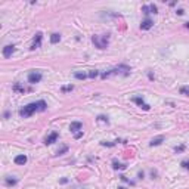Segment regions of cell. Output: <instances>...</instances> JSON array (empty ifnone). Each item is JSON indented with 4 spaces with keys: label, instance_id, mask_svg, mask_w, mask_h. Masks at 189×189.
Returning a JSON list of instances; mask_svg holds the SVG:
<instances>
[{
    "label": "cell",
    "instance_id": "30bf717a",
    "mask_svg": "<svg viewBox=\"0 0 189 189\" xmlns=\"http://www.w3.org/2000/svg\"><path fill=\"white\" fill-rule=\"evenodd\" d=\"M81 127H83V124L80 121H72L71 126H70V130L71 132H77V130H81Z\"/></svg>",
    "mask_w": 189,
    "mask_h": 189
},
{
    "label": "cell",
    "instance_id": "cb8c5ba5",
    "mask_svg": "<svg viewBox=\"0 0 189 189\" xmlns=\"http://www.w3.org/2000/svg\"><path fill=\"white\" fill-rule=\"evenodd\" d=\"M97 120H99V121H107V123H108V118L105 117V115H99V117H97Z\"/></svg>",
    "mask_w": 189,
    "mask_h": 189
},
{
    "label": "cell",
    "instance_id": "6da1fadb",
    "mask_svg": "<svg viewBox=\"0 0 189 189\" xmlns=\"http://www.w3.org/2000/svg\"><path fill=\"white\" fill-rule=\"evenodd\" d=\"M47 108L46 102L44 101H39V102H33V103H28V105H25V107L22 108L19 111V115L22 118H28L31 117L33 114L36 112V111H44Z\"/></svg>",
    "mask_w": 189,
    "mask_h": 189
},
{
    "label": "cell",
    "instance_id": "7402d4cb",
    "mask_svg": "<svg viewBox=\"0 0 189 189\" xmlns=\"http://www.w3.org/2000/svg\"><path fill=\"white\" fill-rule=\"evenodd\" d=\"M185 151V145H180V146H176V152H183Z\"/></svg>",
    "mask_w": 189,
    "mask_h": 189
},
{
    "label": "cell",
    "instance_id": "ba28073f",
    "mask_svg": "<svg viewBox=\"0 0 189 189\" xmlns=\"http://www.w3.org/2000/svg\"><path fill=\"white\" fill-rule=\"evenodd\" d=\"M133 101H134V102L138 103V105H139L140 108H143L145 111H149V109H151V107H149L148 103H145V102H143V99H142V97H134Z\"/></svg>",
    "mask_w": 189,
    "mask_h": 189
},
{
    "label": "cell",
    "instance_id": "d6986e66",
    "mask_svg": "<svg viewBox=\"0 0 189 189\" xmlns=\"http://www.w3.org/2000/svg\"><path fill=\"white\" fill-rule=\"evenodd\" d=\"M66 151H68V146H62V148L56 152V155H62V154H65Z\"/></svg>",
    "mask_w": 189,
    "mask_h": 189
},
{
    "label": "cell",
    "instance_id": "8fae6325",
    "mask_svg": "<svg viewBox=\"0 0 189 189\" xmlns=\"http://www.w3.org/2000/svg\"><path fill=\"white\" fill-rule=\"evenodd\" d=\"M163 140H164L163 136H158V138H154L152 140H151V143H149V145H151V146H158V145H161V143H163Z\"/></svg>",
    "mask_w": 189,
    "mask_h": 189
},
{
    "label": "cell",
    "instance_id": "e0dca14e",
    "mask_svg": "<svg viewBox=\"0 0 189 189\" xmlns=\"http://www.w3.org/2000/svg\"><path fill=\"white\" fill-rule=\"evenodd\" d=\"M97 74H99V72H97L96 70H92V71H89L87 77H90V78H95V77H97Z\"/></svg>",
    "mask_w": 189,
    "mask_h": 189
},
{
    "label": "cell",
    "instance_id": "7c38bea8",
    "mask_svg": "<svg viewBox=\"0 0 189 189\" xmlns=\"http://www.w3.org/2000/svg\"><path fill=\"white\" fill-rule=\"evenodd\" d=\"M61 41V34H58V33H53L50 36V43L52 44H56V43H59Z\"/></svg>",
    "mask_w": 189,
    "mask_h": 189
},
{
    "label": "cell",
    "instance_id": "ac0fdd59",
    "mask_svg": "<svg viewBox=\"0 0 189 189\" xmlns=\"http://www.w3.org/2000/svg\"><path fill=\"white\" fill-rule=\"evenodd\" d=\"M72 89H74V86H72V84H70V86H64L61 90H62V92H71Z\"/></svg>",
    "mask_w": 189,
    "mask_h": 189
},
{
    "label": "cell",
    "instance_id": "f1b7e54d",
    "mask_svg": "<svg viewBox=\"0 0 189 189\" xmlns=\"http://www.w3.org/2000/svg\"><path fill=\"white\" fill-rule=\"evenodd\" d=\"M118 189H126V188H118Z\"/></svg>",
    "mask_w": 189,
    "mask_h": 189
},
{
    "label": "cell",
    "instance_id": "3957f363",
    "mask_svg": "<svg viewBox=\"0 0 189 189\" xmlns=\"http://www.w3.org/2000/svg\"><path fill=\"white\" fill-rule=\"evenodd\" d=\"M41 80V72L39 71H33L28 74V83H31V84H36V83H40Z\"/></svg>",
    "mask_w": 189,
    "mask_h": 189
},
{
    "label": "cell",
    "instance_id": "4fadbf2b",
    "mask_svg": "<svg viewBox=\"0 0 189 189\" xmlns=\"http://www.w3.org/2000/svg\"><path fill=\"white\" fill-rule=\"evenodd\" d=\"M12 90H13V92L24 93V92H25V87H22V86L19 84V83H15V84H13V87H12Z\"/></svg>",
    "mask_w": 189,
    "mask_h": 189
},
{
    "label": "cell",
    "instance_id": "83f0119b",
    "mask_svg": "<svg viewBox=\"0 0 189 189\" xmlns=\"http://www.w3.org/2000/svg\"><path fill=\"white\" fill-rule=\"evenodd\" d=\"M186 28H188V30H189V22H186Z\"/></svg>",
    "mask_w": 189,
    "mask_h": 189
},
{
    "label": "cell",
    "instance_id": "d4e9b609",
    "mask_svg": "<svg viewBox=\"0 0 189 189\" xmlns=\"http://www.w3.org/2000/svg\"><path fill=\"white\" fill-rule=\"evenodd\" d=\"M81 136H83V132H77L74 138H75V139H80V138H81Z\"/></svg>",
    "mask_w": 189,
    "mask_h": 189
},
{
    "label": "cell",
    "instance_id": "44dd1931",
    "mask_svg": "<svg viewBox=\"0 0 189 189\" xmlns=\"http://www.w3.org/2000/svg\"><path fill=\"white\" fill-rule=\"evenodd\" d=\"M149 9H151L152 13H157V12H158V9H157V6L155 5H149Z\"/></svg>",
    "mask_w": 189,
    "mask_h": 189
},
{
    "label": "cell",
    "instance_id": "4316f807",
    "mask_svg": "<svg viewBox=\"0 0 189 189\" xmlns=\"http://www.w3.org/2000/svg\"><path fill=\"white\" fill-rule=\"evenodd\" d=\"M183 13H185L183 9H179V10H177V15H183Z\"/></svg>",
    "mask_w": 189,
    "mask_h": 189
},
{
    "label": "cell",
    "instance_id": "8992f818",
    "mask_svg": "<svg viewBox=\"0 0 189 189\" xmlns=\"http://www.w3.org/2000/svg\"><path fill=\"white\" fill-rule=\"evenodd\" d=\"M58 138H59V134H58L56 132H52L50 134H49V136L46 138L44 143H46V145H52V143H55V142H56V139H58Z\"/></svg>",
    "mask_w": 189,
    "mask_h": 189
},
{
    "label": "cell",
    "instance_id": "277c9868",
    "mask_svg": "<svg viewBox=\"0 0 189 189\" xmlns=\"http://www.w3.org/2000/svg\"><path fill=\"white\" fill-rule=\"evenodd\" d=\"M41 39H43V34L41 33H37L36 37H34V40H33V44H31V50H36V49H39V47L41 46Z\"/></svg>",
    "mask_w": 189,
    "mask_h": 189
},
{
    "label": "cell",
    "instance_id": "ffe728a7",
    "mask_svg": "<svg viewBox=\"0 0 189 189\" xmlns=\"http://www.w3.org/2000/svg\"><path fill=\"white\" fill-rule=\"evenodd\" d=\"M180 93H183V95L189 96V89H188V87H182V89H180Z\"/></svg>",
    "mask_w": 189,
    "mask_h": 189
},
{
    "label": "cell",
    "instance_id": "9c48e42d",
    "mask_svg": "<svg viewBox=\"0 0 189 189\" xmlns=\"http://www.w3.org/2000/svg\"><path fill=\"white\" fill-rule=\"evenodd\" d=\"M152 25H154V22L151 19H145L142 22V24H140V30H149V28H152Z\"/></svg>",
    "mask_w": 189,
    "mask_h": 189
},
{
    "label": "cell",
    "instance_id": "7a4b0ae2",
    "mask_svg": "<svg viewBox=\"0 0 189 189\" xmlns=\"http://www.w3.org/2000/svg\"><path fill=\"white\" fill-rule=\"evenodd\" d=\"M92 41L96 44L97 49H107L108 41H109V34H102V36H93Z\"/></svg>",
    "mask_w": 189,
    "mask_h": 189
},
{
    "label": "cell",
    "instance_id": "9a60e30c",
    "mask_svg": "<svg viewBox=\"0 0 189 189\" xmlns=\"http://www.w3.org/2000/svg\"><path fill=\"white\" fill-rule=\"evenodd\" d=\"M112 167H114V169H115V170H118V169H120V170H123V169H126V165H124V164H118L117 161H114V164H112Z\"/></svg>",
    "mask_w": 189,
    "mask_h": 189
},
{
    "label": "cell",
    "instance_id": "5b68a950",
    "mask_svg": "<svg viewBox=\"0 0 189 189\" xmlns=\"http://www.w3.org/2000/svg\"><path fill=\"white\" fill-rule=\"evenodd\" d=\"M13 52H15V46H13V44H7V46L3 47V56H5V58H10Z\"/></svg>",
    "mask_w": 189,
    "mask_h": 189
},
{
    "label": "cell",
    "instance_id": "5bb4252c",
    "mask_svg": "<svg viewBox=\"0 0 189 189\" xmlns=\"http://www.w3.org/2000/svg\"><path fill=\"white\" fill-rule=\"evenodd\" d=\"M6 185H7V186H13V185H16L18 183V180L16 179H12V177H6Z\"/></svg>",
    "mask_w": 189,
    "mask_h": 189
},
{
    "label": "cell",
    "instance_id": "484cf974",
    "mask_svg": "<svg viewBox=\"0 0 189 189\" xmlns=\"http://www.w3.org/2000/svg\"><path fill=\"white\" fill-rule=\"evenodd\" d=\"M142 10L145 12V13H149V12H148V10H149V7H148V6H143V7H142Z\"/></svg>",
    "mask_w": 189,
    "mask_h": 189
},
{
    "label": "cell",
    "instance_id": "52a82bcc",
    "mask_svg": "<svg viewBox=\"0 0 189 189\" xmlns=\"http://www.w3.org/2000/svg\"><path fill=\"white\" fill-rule=\"evenodd\" d=\"M27 160H28V158H27V155L21 154V155H16L13 161H15V164H18V165H24V164L27 163Z\"/></svg>",
    "mask_w": 189,
    "mask_h": 189
},
{
    "label": "cell",
    "instance_id": "2e32d148",
    "mask_svg": "<svg viewBox=\"0 0 189 189\" xmlns=\"http://www.w3.org/2000/svg\"><path fill=\"white\" fill-rule=\"evenodd\" d=\"M74 75H75V78H78V80H84L87 77V74H84V72H75Z\"/></svg>",
    "mask_w": 189,
    "mask_h": 189
},
{
    "label": "cell",
    "instance_id": "603a6c76",
    "mask_svg": "<svg viewBox=\"0 0 189 189\" xmlns=\"http://www.w3.org/2000/svg\"><path fill=\"white\" fill-rule=\"evenodd\" d=\"M182 167L186 170H189V161H182Z\"/></svg>",
    "mask_w": 189,
    "mask_h": 189
}]
</instances>
